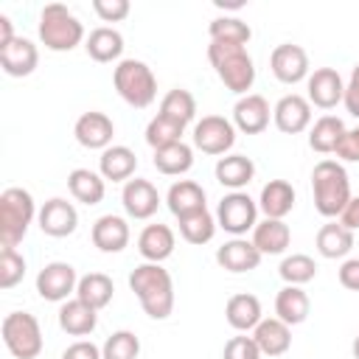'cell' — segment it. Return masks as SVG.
<instances>
[{"mask_svg":"<svg viewBox=\"0 0 359 359\" xmlns=\"http://www.w3.org/2000/svg\"><path fill=\"white\" fill-rule=\"evenodd\" d=\"M191 165H194V149L185 140L154 151V168L165 177H180V174L191 171Z\"/></svg>","mask_w":359,"mask_h":359,"instance_id":"36","label":"cell"},{"mask_svg":"<svg viewBox=\"0 0 359 359\" xmlns=\"http://www.w3.org/2000/svg\"><path fill=\"white\" fill-rule=\"evenodd\" d=\"M216 182L222 188H230V191H241L252 182L255 177V163L247 157V154H224L216 160Z\"/></svg>","mask_w":359,"mask_h":359,"instance_id":"22","label":"cell"},{"mask_svg":"<svg viewBox=\"0 0 359 359\" xmlns=\"http://www.w3.org/2000/svg\"><path fill=\"white\" fill-rule=\"evenodd\" d=\"M165 205L177 219L191 216L196 210H205V188L199 182H194V180H180V182H174L168 188Z\"/></svg>","mask_w":359,"mask_h":359,"instance_id":"28","label":"cell"},{"mask_svg":"<svg viewBox=\"0 0 359 359\" xmlns=\"http://www.w3.org/2000/svg\"><path fill=\"white\" fill-rule=\"evenodd\" d=\"M334 154L339 160H345V163H359V126H353V129L345 132V137L339 140V146H337Z\"/></svg>","mask_w":359,"mask_h":359,"instance_id":"46","label":"cell"},{"mask_svg":"<svg viewBox=\"0 0 359 359\" xmlns=\"http://www.w3.org/2000/svg\"><path fill=\"white\" fill-rule=\"evenodd\" d=\"M351 250H353V233L339 222H325L317 230V252L323 258L337 261V258H345Z\"/></svg>","mask_w":359,"mask_h":359,"instance_id":"33","label":"cell"},{"mask_svg":"<svg viewBox=\"0 0 359 359\" xmlns=\"http://www.w3.org/2000/svg\"><path fill=\"white\" fill-rule=\"evenodd\" d=\"M342 104H345V109H348L353 118H359V62L353 65L351 79L345 81V98H342Z\"/></svg>","mask_w":359,"mask_h":359,"instance_id":"48","label":"cell"},{"mask_svg":"<svg viewBox=\"0 0 359 359\" xmlns=\"http://www.w3.org/2000/svg\"><path fill=\"white\" fill-rule=\"evenodd\" d=\"M36 216L39 210L31 191L17 185L6 188L0 194V247H17Z\"/></svg>","mask_w":359,"mask_h":359,"instance_id":"5","label":"cell"},{"mask_svg":"<svg viewBox=\"0 0 359 359\" xmlns=\"http://www.w3.org/2000/svg\"><path fill=\"white\" fill-rule=\"evenodd\" d=\"M39 50L28 36H14L6 48H0V67L11 79H25L36 70Z\"/></svg>","mask_w":359,"mask_h":359,"instance_id":"16","label":"cell"},{"mask_svg":"<svg viewBox=\"0 0 359 359\" xmlns=\"http://www.w3.org/2000/svg\"><path fill=\"white\" fill-rule=\"evenodd\" d=\"M261 258H264V255L258 252V247H255L250 238H244V236L230 238V241H224V244L216 250V264H219L222 269H227V272H236V275L258 269Z\"/></svg>","mask_w":359,"mask_h":359,"instance_id":"19","label":"cell"},{"mask_svg":"<svg viewBox=\"0 0 359 359\" xmlns=\"http://www.w3.org/2000/svg\"><path fill=\"white\" fill-rule=\"evenodd\" d=\"M3 345L14 359H36L42 353V328L39 320L28 311H8L0 325Z\"/></svg>","mask_w":359,"mask_h":359,"instance_id":"7","label":"cell"},{"mask_svg":"<svg viewBox=\"0 0 359 359\" xmlns=\"http://www.w3.org/2000/svg\"><path fill=\"white\" fill-rule=\"evenodd\" d=\"M351 351H353V359H359V334L353 337V345H351Z\"/></svg>","mask_w":359,"mask_h":359,"instance_id":"53","label":"cell"},{"mask_svg":"<svg viewBox=\"0 0 359 359\" xmlns=\"http://www.w3.org/2000/svg\"><path fill=\"white\" fill-rule=\"evenodd\" d=\"M73 135L79 140V146L84 149H109L112 146V137H115V123L107 112H98V109H90L84 115H79L76 126H73Z\"/></svg>","mask_w":359,"mask_h":359,"instance_id":"14","label":"cell"},{"mask_svg":"<svg viewBox=\"0 0 359 359\" xmlns=\"http://www.w3.org/2000/svg\"><path fill=\"white\" fill-rule=\"evenodd\" d=\"M306 90H309V95H306L309 104H314L320 109H334L345 98V81H342L339 70H334V67H317L314 73H309Z\"/></svg>","mask_w":359,"mask_h":359,"instance_id":"12","label":"cell"},{"mask_svg":"<svg viewBox=\"0 0 359 359\" xmlns=\"http://www.w3.org/2000/svg\"><path fill=\"white\" fill-rule=\"evenodd\" d=\"M339 224L348 227L351 233L359 230V196H351V202H348L345 210L339 213Z\"/></svg>","mask_w":359,"mask_h":359,"instance_id":"50","label":"cell"},{"mask_svg":"<svg viewBox=\"0 0 359 359\" xmlns=\"http://www.w3.org/2000/svg\"><path fill=\"white\" fill-rule=\"evenodd\" d=\"M62 359H104V356L93 339H79L62 351Z\"/></svg>","mask_w":359,"mask_h":359,"instance_id":"47","label":"cell"},{"mask_svg":"<svg viewBox=\"0 0 359 359\" xmlns=\"http://www.w3.org/2000/svg\"><path fill=\"white\" fill-rule=\"evenodd\" d=\"M269 70L280 84H297L309 79V53L294 42H283L269 53Z\"/></svg>","mask_w":359,"mask_h":359,"instance_id":"11","label":"cell"},{"mask_svg":"<svg viewBox=\"0 0 359 359\" xmlns=\"http://www.w3.org/2000/svg\"><path fill=\"white\" fill-rule=\"evenodd\" d=\"M160 115H165V118L182 123V126H188V123L196 118V98H194L188 90L174 87V90H168V93L163 95V101H160Z\"/></svg>","mask_w":359,"mask_h":359,"instance_id":"38","label":"cell"},{"mask_svg":"<svg viewBox=\"0 0 359 359\" xmlns=\"http://www.w3.org/2000/svg\"><path fill=\"white\" fill-rule=\"evenodd\" d=\"M121 205H123L129 219H151L157 213V208H160V194L149 180L135 177V180L123 182Z\"/></svg>","mask_w":359,"mask_h":359,"instance_id":"18","label":"cell"},{"mask_svg":"<svg viewBox=\"0 0 359 359\" xmlns=\"http://www.w3.org/2000/svg\"><path fill=\"white\" fill-rule=\"evenodd\" d=\"M25 278V258L17 252V247L0 250V289H14Z\"/></svg>","mask_w":359,"mask_h":359,"instance_id":"43","label":"cell"},{"mask_svg":"<svg viewBox=\"0 0 359 359\" xmlns=\"http://www.w3.org/2000/svg\"><path fill=\"white\" fill-rule=\"evenodd\" d=\"M216 224L233 238L252 233L258 224V202L244 191H230L216 205Z\"/></svg>","mask_w":359,"mask_h":359,"instance_id":"8","label":"cell"},{"mask_svg":"<svg viewBox=\"0 0 359 359\" xmlns=\"http://www.w3.org/2000/svg\"><path fill=\"white\" fill-rule=\"evenodd\" d=\"M129 289L151 320H165L174 311V280L160 264H140L129 272Z\"/></svg>","mask_w":359,"mask_h":359,"instance_id":"1","label":"cell"},{"mask_svg":"<svg viewBox=\"0 0 359 359\" xmlns=\"http://www.w3.org/2000/svg\"><path fill=\"white\" fill-rule=\"evenodd\" d=\"M224 317H227V323H230V328H236V331H252L264 317H261V300L255 297V294H250V292H238V294H233L230 300H227V306H224Z\"/></svg>","mask_w":359,"mask_h":359,"instance_id":"30","label":"cell"},{"mask_svg":"<svg viewBox=\"0 0 359 359\" xmlns=\"http://www.w3.org/2000/svg\"><path fill=\"white\" fill-rule=\"evenodd\" d=\"M278 275L286 280V286H303L317 278V261L306 252H292L280 261Z\"/></svg>","mask_w":359,"mask_h":359,"instance_id":"40","label":"cell"},{"mask_svg":"<svg viewBox=\"0 0 359 359\" xmlns=\"http://www.w3.org/2000/svg\"><path fill=\"white\" fill-rule=\"evenodd\" d=\"M90 236H93V244H95L101 252H109V255H112V252L126 250V244H129V224H126L123 216L104 213V216H98V219L93 222Z\"/></svg>","mask_w":359,"mask_h":359,"instance_id":"20","label":"cell"},{"mask_svg":"<svg viewBox=\"0 0 359 359\" xmlns=\"http://www.w3.org/2000/svg\"><path fill=\"white\" fill-rule=\"evenodd\" d=\"M208 59L219 76V81L236 93V95H247V90H252L255 84V62L247 53L244 45H230V42H210L208 45Z\"/></svg>","mask_w":359,"mask_h":359,"instance_id":"3","label":"cell"},{"mask_svg":"<svg viewBox=\"0 0 359 359\" xmlns=\"http://www.w3.org/2000/svg\"><path fill=\"white\" fill-rule=\"evenodd\" d=\"M309 309H311V300H309V294L303 292V286H283V289L275 294V314H278V320H283L286 325H300V323H306Z\"/></svg>","mask_w":359,"mask_h":359,"instance_id":"32","label":"cell"},{"mask_svg":"<svg viewBox=\"0 0 359 359\" xmlns=\"http://www.w3.org/2000/svg\"><path fill=\"white\" fill-rule=\"evenodd\" d=\"M269 115H272V109H269L266 98L258 93H247L233 107V126H236V132H244V135H261L269 126Z\"/></svg>","mask_w":359,"mask_h":359,"instance_id":"17","label":"cell"},{"mask_svg":"<svg viewBox=\"0 0 359 359\" xmlns=\"http://www.w3.org/2000/svg\"><path fill=\"white\" fill-rule=\"evenodd\" d=\"M261 255H280L286 252L289 241H292V230L283 219H264L255 224L252 238H250Z\"/></svg>","mask_w":359,"mask_h":359,"instance_id":"29","label":"cell"},{"mask_svg":"<svg viewBox=\"0 0 359 359\" xmlns=\"http://www.w3.org/2000/svg\"><path fill=\"white\" fill-rule=\"evenodd\" d=\"M182 135H185V126L177 123V121H171V118H165V115H160V112L146 123V143L154 151L157 149H165L171 143H180Z\"/></svg>","mask_w":359,"mask_h":359,"instance_id":"41","label":"cell"},{"mask_svg":"<svg viewBox=\"0 0 359 359\" xmlns=\"http://www.w3.org/2000/svg\"><path fill=\"white\" fill-rule=\"evenodd\" d=\"M208 34H210V42H230V45H244L250 42L252 36V28L241 20V17H216L210 20L208 25Z\"/></svg>","mask_w":359,"mask_h":359,"instance_id":"39","label":"cell"},{"mask_svg":"<svg viewBox=\"0 0 359 359\" xmlns=\"http://www.w3.org/2000/svg\"><path fill=\"white\" fill-rule=\"evenodd\" d=\"M252 339H255V345L261 348L264 356H283L292 348V325H286L278 317L261 320L252 328Z\"/></svg>","mask_w":359,"mask_h":359,"instance_id":"23","label":"cell"},{"mask_svg":"<svg viewBox=\"0 0 359 359\" xmlns=\"http://www.w3.org/2000/svg\"><path fill=\"white\" fill-rule=\"evenodd\" d=\"M98 325V311L90 309L87 303H81L79 297L73 300H65L59 306V328L70 337H87L93 334Z\"/></svg>","mask_w":359,"mask_h":359,"instance_id":"25","label":"cell"},{"mask_svg":"<svg viewBox=\"0 0 359 359\" xmlns=\"http://www.w3.org/2000/svg\"><path fill=\"white\" fill-rule=\"evenodd\" d=\"M345 123H342V118H337V115H323V118H317L314 121V126H311V132H309V146L314 149V151H320V154H334L337 151V146H339V140L345 137Z\"/></svg>","mask_w":359,"mask_h":359,"instance_id":"35","label":"cell"},{"mask_svg":"<svg viewBox=\"0 0 359 359\" xmlns=\"http://www.w3.org/2000/svg\"><path fill=\"white\" fill-rule=\"evenodd\" d=\"M14 36H17V34H14V22H11V17H8V14H0V48H6Z\"/></svg>","mask_w":359,"mask_h":359,"instance_id":"51","label":"cell"},{"mask_svg":"<svg viewBox=\"0 0 359 359\" xmlns=\"http://www.w3.org/2000/svg\"><path fill=\"white\" fill-rule=\"evenodd\" d=\"M107 180L93 171V168H73L67 174V188H70V196L81 205H98L107 194Z\"/></svg>","mask_w":359,"mask_h":359,"instance_id":"31","label":"cell"},{"mask_svg":"<svg viewBox=\"0 0 359 359\" xmlns=\"http://www.w3.org/2000/svg\"><path fill=\"white\" fill-rule=\"evenodd\" d=\"M135 168H137V157L129 146H109L98 157V174L112 182H129L135 177Z\"/></svg>","mask_w":359,"mask_h":359,"instance_id":"27","label":"cell"},{"mask_svg":"<svg viewBox=\"0 0 359 359\" xmlns=\"http://www.w3.org/2000/svg\"><path fill=\"white\" fill-rule=\"evenodd\" d=\"M112 294H115V286H112V278L104 275V272H90L84 278H79V286H76V297L81 303H87L90 309L101 311L104 306L112 303Z\"/></svg>","mask_w":359,"mask_h":359,"instance_id":"34","label":"cell"},{"mask_svg":"<svg viewBox=\"0 0 359 359\" xmlns=\"http://www.w3.org/2000/svg\"><path fill=\"white\" fill-rule=\"evenodd\" d=\"M76 286H79V275L67 261H50L36 275V292L42 300L50 303L70 300V294H76Z\"/></svg>","mask_w":359,"mask_h":359,"instance_id":"10","label":"cell"},{"mask_svg":"<svg viewBox=\"0 0 359 359\" xmlns=\"http://www.w3.org/2000/svg\"><path fill=\"white\" fill-rule=\"evenodd\" d=\"M93 11L98 14L101 22H121L129 17L132 6L129 0H93Z\"/></svg>","mask_w":359,"mask_h":359,"instance_id":"45","label":"cell"},{"mask_svg":"<svg viewBox=\"0 0 359 359\" xmlns=\"http://www.w3.org/2000/svg\"><path fill=\"white\" fill-rule=\"evenodd\" d=\"M264 353H261V348L255 345V339L252 337H244V334H238V337H230L227 342H224V351H222V359H261Z\"/></svg>","mask_w":359,"mask_h":359,"instance_id":"44","label":"cell"},{"mask_svg":"<svg viewBox=\"0 0 359 359\" xmlns=\"http://www.w3.org/2000/svg\"><path fill=\"white\" fill-rule=\"evenodd\" d=\"M272 121L283 135H300L311 126V104L309 98L289 93L272 107Z\"/></svg>","mask_w":359,"mask_h":359,"instance_id":"15","label":"cell"},{"mask_svg":"<svg viewBox=\"0 0 359 359\" xmlns=\"http://www.w3.org/2000/svg\"><path fill=\"white\" fill-rule=\"evenodd\" d=\"M311 194L320 216L334 219L351 202V180L339 160H320L311 171Z\"/></svg>","mask_w":359,"mask_h":359,"instance_id":"2","label":"cell"},{"mask_svg":"<svg viewBox=\"0 0 359 359\" xmlns=\"http://www.w3.org/2000/svg\"><path fill=\"white\" fill-rule=\"evenodd\" d=\"M84 50H87V56H90L93 62H101V65L115 62V59H121V53H123V36H121V31L112 28V25H98V28H93L90 36L84 39Z\"/></svg>","mask_w":359,"mask_h":359,"instance_id":"26","label":"cell"},{"mask_svg":"<svg viewBox=\"0 0 359 359\" xmlns=\"http://www.w3.org/2000/svg\"><path fill=\"white\" fill-rule=\"evenodd\" d=\"M180 222V236L188 241V244H196V247H202V244H208L213 236H216V213H210L208 208L205 210H196V213H191V216H182V219H177Z\"/></svg>","mask_w":359,"mask_h":359,"instance_id":"37","label":"cell"},{"mask_svg":"<svg viewBox=\"0 0 359 359\" xmlns=\"http://www.w3.org/2000/svg\"><path fill=\"white\" fill-rule=\"evenodd\" d=\"M236 143V126L224 115H205L194 123V149L202 154L224 157Z\"/></svg>","mask_w":359,"mask_h":359,"instance_id":"9","label":"cell"},{"mask_svg":"<svg viewBox=\"0 0 359 359\" xmlns=\"http://www.w3.org/2000/svg\"><path fill=\"white\" fill-rule=\"evenodd\" d=\"M39 230L50 238H65V236H73L76 227H79V210L73 208V202L62 199V196H53L48 199L42 208H39Z\"/></svg>","mask_w":359,"mask_h":359,"instance_id":"13","label":"cell"},{"mask_svg":"<svg viewBox=\"0 0 359 359\" xmlns=\"http://www.w3.org/2000/svg\"><path fill=\"white\" fill-rule=\"evenodd\" d=\"M216 8H233V11H238V8H244V0H216Z\"/></svg>","mask_w":359,"mask_h":359,"instance_id":"52","label":"cell"},{"mask_svg":"<svg viewBox=\"0 0 359 359\" xmlns=\"http://www.w3.org/2000/svg\"><path fill=\"white\" fill-rule=\"evenodd\" d=\"M177 247L174 230L168 224H146L137 236V252L149 261V264H163Z\"/></svg>","mask_w":359,"mask_h":359,"instance_id":"21","label":"cell"},{"mask_svg":"<svg viewBox=\"0 0 359 359\" xmlns=\"http://www.w3.org/2000/svg\"><path fill=\"white\" fill-rule=\"evenodd\" d=\"M339 283L351 292H359V258H345L339 266Z\"/></svg>","mask_w":359,"mask_h":359,"instance_id":"49","label":"cell"},{"mask_svg":"<svg viewBox=\"0 0 359 359\" xmlns=\"http://www.w3.org/2000/svg\"><path fill=\"white\" fill-rule=\"evenodd\" d=\"M112 84L118 95L135 109H146L157 98V79L140 59H121L112 70Z\"/></svg>","mask_w":359,"mask_h":359,"instance_id":"6","label":"cell"},{"mask_svg":"<svg viewBox=\"0 0 359 359\" xmlns=\"http://www.w3.org/2000/svg\"><path fill=\"white\" fill-rule=\"evenodd\" d=\"M36 31H39V42L53 53H67L76 45H81V39H84L81 20L62 3H48L39 11Z\"/></svg>","mask_w":359,"mask_h":359,"instance_id":"4","label":"cell"},{"mask_svg":"<svg viewBox=\"0 0 359 359\" xmlns=\"http://www.w3.org/2000/svg\"><path fill=\"white\" fill-rule=\"evenodd\" d=\"M294 208V188L286 180H269L261 188L258 196V210L264 213V219H283L289 216Z\"/></svg>","mask_w":359,"mask_h":359,"instance_id":"24","label":"cell"},{"mask_svg":"<svg viewBox=\"0 0 359 359\" xmlns=\"http://www.w3.org/2000/svg\"><path fill=\"white\" fill-rule=\"evenodd\" d=\"M101 356L104 359H137L140 356V339L135 331H115L104 339L101 345Z\"/></svg>","mask_w":359,"mask_h":359,"instance_id":"42","label":"cell"}]
</instances>
